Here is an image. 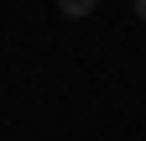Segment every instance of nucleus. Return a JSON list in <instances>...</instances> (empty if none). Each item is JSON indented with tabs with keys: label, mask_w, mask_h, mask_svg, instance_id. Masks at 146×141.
<instances>
[{
	"label": "nucleus",
	"mask_w": 146,
	"mask_h": 141,
	"mask_svg": "<svg viewBox=\"0 0 146 141\" xmlns=\"http://www.w3.org/2000/svg\"><path fill=\"white\" fill-rule=\"evenodd\" d=\"M94 5H99V0H58L63 16H94Z\"/></svg>",
	"instance_id": "obj_1"
},
{
	"label": "nucleus",
	"mask_w": 146,
	"mask_h": 141,
	"mask_svg": "<svg viewBox=\"0 0 146 141\" xmlns=\"http://www.w3.org/2000/svg\"><path fill=\"white\" fill-rule=\"evenodd\" d=\"M136 16H141V21H146V0H136Z\"/></svg>",
	"instance_id": "obj_2"
}]
</instances>
